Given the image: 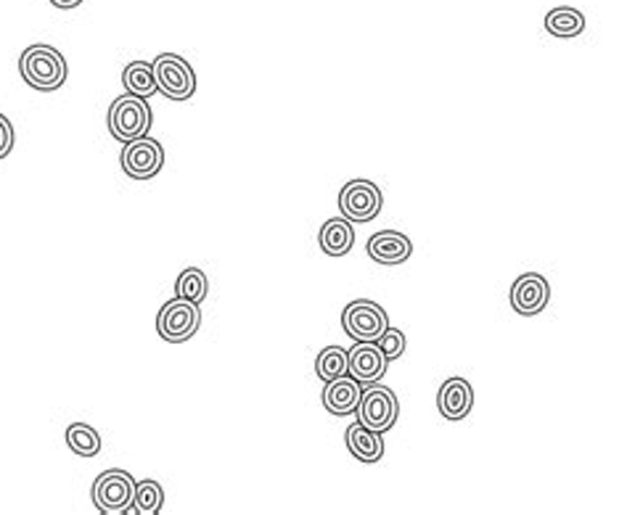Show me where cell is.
I'll use <instances>...</instances> for the list:
<instances>
[{
  "label": "cell",
  "mask_w": 627,
  "mask_h": 515,
  "mask_svg": "<svg viewBox=\"0 0 627 515\" xmlns=\"http://www.w3.org/2000/svg\"><path fill=\"white\" fill-rule=\"evenodd\" d=\"M148 127H152V107H148L146 98L128 93L111 103L109 133L120 143L144 138Z\"/></svg>",
  "instance_id": "obj_2"
},
{
  "label": "cell",
  "mask_w": 627,
  "mask_h": 515,
  "mask_svg": "<svg viewBox=\"0 0 627 515\" xmlns=\"http://www.w3.org/2000/svg\"><path fill=\"white\" fill-rule=\"evenodd\" d=\"M387 363L384 352L378 350L376 341H358L355 350L347 352V373H350L360 387L376 383L378 378L387 373Z\"/></svg>",
  "instance_id": "obj_10"
},
{
  "label": "cell",
  "mask_w": 627,
  "mask_h": 515,
  "mask_svg": "<svg viewBox=\"0 0 627 515\" xmlns=\"http://www.w3.org/2000/svg\"><path fill=\"white\" fill-rule=\"evenodd\" d=\"M122 85H125V90L133 93V96H154V93H157L154 66L148 64V61H133V64H128L125 72H122Z\"/></svg>",
  "instance_id": "obj_18"
},
{
  "label": "cell",
  "mask_w": 627,
  "mask_h": 515,
  "mask_svg": "<svg viewBox=\"0 0 627 515\" xmlns=\"http://www.w3.org/2000/svg\"><path fill=\"white\" fill-rule=\"evenodd\" d=\"M19 72H22V79L29 88L53 93L67 83L70 66H67L64 56L56 51V48L29 46L27 51L22 53V59H19Z\"/></svg>",
  "instance_id": "obj_1"
},
{
  "label": "cell",
  "mask_w": 627,
  "mask_h": 515,
  "mask_svg": "<svg viewBox=\"0 0 627 515\" xmlns=\"http://www.w3.org/2000/svg\"><path fill=\"white\" fill-rule=\"evenodd\" d=\"M318 244L328 257H345L352 249V244H355V228L345 217H334V220H328L321 228Z\"/></svg>",
  "instance_id": "obj_16"
},
{
  "label": "cell",
  "mask_w": 627,
  "mask_h": 515,
  "mask_svg": "<svg viewBox=\"0 0 627 515\" xmlns=\"http://www.w3.org/2000/svg\"><path fill=\"white\" fill-rule=\"evenodd\" d=\"M67 444L74 455L80 457H96L101 452V437H98L96 428H91L88 424H70L64 433Z\"/></svg>",
  "instance_id": "obj_19"
},
{
  "label": "cell",
  "mask_w": 627,
  "mask_h": 515,
  "mask_svg": "<svg viewBox=\"0 0 627 515\" xmlns=\"http://www.w3.org/2000/svg\"><path fill=\"white\" fill-rule=\"evenodd\" d=\"M384 207L382 188L371 180H352L339 194V212L350 222H371L376 220Z\"/></svg>",
  "instance_id": "obj_6"
},
{
  "label": "cell",
  "mask_w": 627,
  "mask_h": 515,
  "mask_svg": "<svg viewBox=\"0 0 627 515\" xmlns=\"http://www.w3.org/2000/svg\"><path fill=\"white\" fill-rule=\"evenodd\" d=\"M551 299V285L543 275L538 272H527L521 275L517 283L511 285V307L517 309L524 318H532V315H540L545 307H548Z\"/></svg>",
  "instance_id": "obj_11"
},
{
  "label": "cell",
  "mask_w": 627,
  "mask_h": 515,
  "mask_svg": "<svg viewBox=\"0 0 627 515\" xmlns=\"http://www.w3.org/2000/svg\"><path fill=\"white\" fill-rule=\"evenodd\" d=\"M157 90L170 101H189L196 93V74L189 61L176 53H161L152 61Z\"/></svg>",
  "instance_id": "obj_3"
},
{
  "label": "cell",
  "mask_w": 627,
  "mask_h": 515,
  "mask_svg": "<svg viewBox=\"0 0 627 515\" xmlns=\"http://www.w3.org/2000/svg\"><path fill=\"white\" fill-rule=\"evenodd\" d=\"M378 350L384 352V357L387 359H397L402 357V352H406V333L397 331V328H387V331L378 336Z\"/></svg>",
  "instance_id": "obj_23"
},
{
  "label": "cell",
  "mask_w": 627,
  "mask_h": 515,
  "mask_svg": "<svg viewBox=\"0 0 627 515\" xmlns=\"http://www.w3.org/2000/svg\"><path fill=\"white\" fill-rule=\"evenodd\" d=\"M120 161L128 177L152 180L154 175H159V170L165 167V148H161L159 140L144 135V138L125 143Z\"/></svg>",
  "instance_id": "obj_9"
},
{
  "label": "cell",
  "mask_w": 627,
  "mask_h": 515,
  "mask_svg": "<svg viewBox=\"0 0 627 515\" xmlns=\"http://www.w3.org/2000/svg\"><path fill=\"white\" fill-rule=\"evenodd\" d=\"M545 29L554 37H562V40H572L586 29V16L577 9H569V5H558L545 16Z\"/></svg>",
  "instance_id": "obj_17"
},
{
  "label": "cell",
  "mask_w": 627,
  "mask_h": 515,
  "mask_svg": "<svg viewBox=\"0 0 627 515\" xmlns=\"http://www.w3.org/2000/svg\"><path fill=\"white\" fill-rule=\"evenodd\" d=\"M80 3H83V0H51V5H56V9H64V11L77 9Z\"/></svg>",
  "instance_id": "obj_25"
},
{
  "label": "cell",
  "mask_w": 627,
  "mask_h": 515,
  "mask_svg": "<svg viewBox=\"0 0 627 515\" xmlns=\"http://www.w3.org/2000/svg\"><path fill=\"white\" fill-rule=\"evenodd\" d=\"M355 413H358L360 426L371 428V431H376V433H384L397 424V415H400V402H397L393 389L369 383V389L360 394Z\"/></svg>",
  "instance_id": "obj_4"
},
{
  "label": "cell",
  "mask_w": 627,
  "mask_h": 515,
  "mask_svg": "<svg viewBox=\"0 0 627 515\" xmlns=\"http://www.w3.org/2000/svg\"><path fill=\"white\" fill-rule=\"evenodd\" d=\"M365 252H369V257L378 265H402L413 254V244L408 235L397 231H382L371 235Z\"/></svg>",
  "instance_id": "obj_13"
},
{
  "label": "cell",
  "mask_w": 627,
  "mask_h": 515,
  "mask_svg": "<svg viewBox=\"0 0 627 515\" xmlns=\"http://www.w3.org/2000/svg\"><path fill=\"white\" fill-rule=\"evenodd\" d=\"M360 394H363V389H360V383L352 376L334 378V381L326 383V391H323V407L331 415L345 418V415H352L358 409Z\"/></svg>",
  "instance_id": "obj_14"
},
{
  "label": "cell",
  "mask_w": 627,
  "mask_h": 515,
  "mask_svg": "<svg viewBox=\"0 0 627 515\" xmlns=\"http://www.w3.org/2000/svg\"><path fill=\"white\" fill-rule=\"evenodd\" d=\"M198 326H202V309L198 304L189 299H172L159 309L157 331L159 336L170 344H183L191 336H196Z\"/></svg>",
  "instance_id": "obj_5"
},
{
  "label": "cell",
  "mask_w": 627,
  "mask_h": 515,
  "mask_svg": "<svg viewBox=\"0 0 627 515\" xmlns=\"http://www.w3.org/2000/svg\"><path fill=\"white\" fill-rule=\"evenodd\" d=\"M207 291H209V281H207V275L198 270V267H189V270L180 272V278L176 283V294L180 296V299L202 304L204 299H207Z\"/></svg>",
  "instance_id": "obj_20"
},
{
  "label": "cell",
  "mask_w": 627,
  "mask_h": 515,
  "mask_svg": "<svg viewBox=\"0 0 627 515\" xmlns=\"http://www.w3.org/2000/svg\"><path fill=\"white\" fill-rule=\"evenodd\" d=\"M133 498L135 479L128 470H107L93 483V502L101 513H125Z\"/></svg>",
  "instance_id": "obj_8"
},
{
  "label": "cell",
  "mask_w": 627,
  "mask_h": 515,
  "mask_svg": "<svg viewBox=\"0 0 627 515\" xmlns=\"http://www.w3.org/2000/svg\"><path fill=\"white\" fill-rule=\"evenodd\" d=\"M341 328L352 341H378L389 328L387 312L376 302H352L341 315Z\"/></svg>",
  "instance_id": "obj_7"
},
{
  "label": "cell",
  "mask_w": 627,
  "mask_h": 515,
  "mask_svg": "<svg viewBox=\"0 0 627 515\" xmlns=\"http://www.w3.org/2000/svg\"><path fill=\"white\" fill-rule=\"evenodd\" d=\"M315 373L326 383L347 376V352L341 346H326L315 359Z\"/></svg>",
  "instance_id": "obj_21"
},
{
  "label": "cell",
  "mask_w": 627,
  "mask_h": 515,
  "mask_svg": "<svg viewBox=\"0 0 627 515\" xmlns=\"http://www.w3.org/2000/svg\"><path fill=\"white\" fill-rule=\"evenodd\" d=\"M437 407L445 420H463L474 407V389L467 378H448L439 387Z\"/></svg>",
  "instance_id": "obj_12"
},
{
  "label": "cell",
  "mask_w": 627,
  "mask_h": 515,
  "mask_svg": "<svg viewBox=\"0 0 627 515\" xmlns=\"http://www.w3.org/2000/svg\"><path fill=\"white\" fill-rule=\"evenodd\" d=\"M11 148H14V127H11V122L0 114V159L9 157Z\"/></svg>",
  "instance_id": "obj_24"
},
{
  "label": "cell",
  "mask_w": 627,
  "mask_h": 515,
  "mask_svg": "<svg viewBox=\"0 0 627 515\" xmlns=\"http://www.w3.org/2000/svg\"><path fill=\"white\" fill-rule=\"evenodd\" d=\"M347 446H350L352 457L360 463H378L384 457V439L382 433L371 431V428L352 424L345 433Z\"/></svg>",
  "instance_id": "obj_15"
},
{
  "label": "cell",
  "mask_w": 627,
  "mask_h": 515,
  "mask_svg": "<svg viewBox=\"0 0 627 515\" xmlns=\"http://www.w3.org/2000/svg\"><path fill=\"white\" fill-rule=\"evenodd\" d=\"M161 502H165V492H161V487L157 481L146 479V481L135 483V498H133L135 513H144V515L159 513Z\"/></svg>",
  "instance_id": "obj_22"
}]
</instances>
